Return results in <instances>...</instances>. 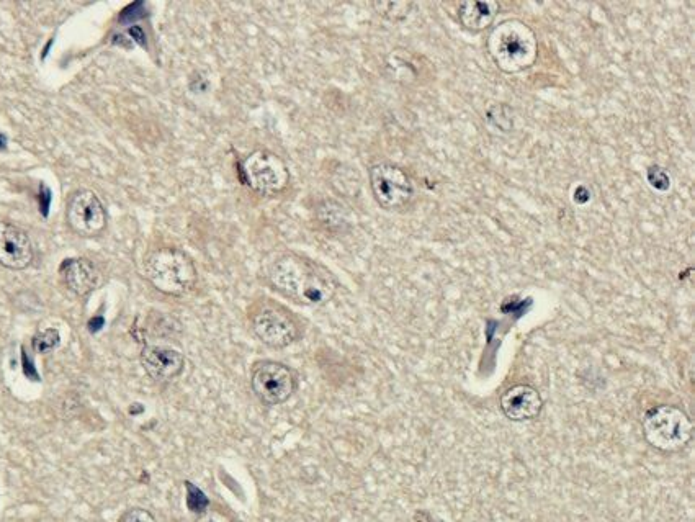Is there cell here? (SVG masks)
<instances>
[{
  "label": "cell",
  "mask_w": 695,
  "mask_h": 522,
  "mask_svg": "<svg viewBox=\"0 0 695 522\" xmlns=\"http://www.w3.org/2000/svg\"><path fill=\"white\" fill-rule=\"evenodd\" d=\"M295 370L275 360H259L252 367L251 388L257 400L267 406L287 403L296 392Z\"/></svg>",
  "instance_id": "obj_7"
},
{
  "label": "cell",
  "mask_w": 695,
  "mask_h": 522,
  "mask_svg": "<svg viewBox=\"0 0 695 522\" xmlns=\"http://www.w3.org/2000/svg\"><path fill=\"white\" fill-rule=\"evenodd\" d=\"M69 228L82 238H95L107 228L108 216L99 195L92 190H77L66 208Z\"/></svg>",
  "instance_id": "obj_9"
},
{
  "label": "cell",
  "mask_w": 695,
  "mask_h": 522,
  "mask_svg": "<svg viewBox=\"0 0 695 522\" xmlns=\"http://www.w3.org/2000/svg\"><path fill=\"white\" fill-rule=\"evenodd\" d=\"M144 275L156 290L184 297L197 285L198 272L192 257L177 248H159L144 261Z\"/></svg>",
  "instance_id": "obj_3"
},
{
  "label": "cell",
  "mask_w": 695,
  "mask_h": 522,
  "mask_svg": "<svg viewBox=\"0 0 695 522\" xmlns=\"http://www.w3.org/2000/svg\"><path fill=\"white\" fill-rule=\"evenodd\" d=\"M252 333L272 349H285L292 346L301 336V326L292 311L275 302H262L252 311Z\"/></svg>",
  "instance_id": "obj_5"
},
{
  "label": "cell",
  "mask_w": 695,
  "mask_h": 522,
  "mask_svg": "<svg viewBox=\"0 0 695 522\" xmlns=\"http://www.w3.org/2000/svg\"><path fill=\"white\" fill-rule=\"evenodd\" d=\"M32 262L33 244L27 231L0 221V264L10 270H23Z\"/></svg>",
  "instance_id": "obj_10"
},
{
  "label": "cell",
  "mask_w": 695,
  "mask_h": 522,
  "mask_svg": "<svg viewBox=\"0 0 695 522\" xmlns=\"http://www.w3.org/2000/svg\"><path fill=\"white\" fill-rule=\"evenodd\" d=\"M120 522H157L153 513H149L148 509L131 508L122 516Z\"/></svg>",
  "instance_id": "obj_17"
},
{
  "label": "cell",
  "mask_w": 695,
  "mask_h": 522,
  "mask_svg": "<svg viewBox=\"0 0 695 522\" xmlns=\"http://www.w3.org/2000/svg\"><path fill=\"white\" fill-rule=\"evenodd\" d=\"M195 522H233L228 514L223 513L220 509H207L205 513L198 514Z\"/></svg>",
  "instance_id": "obj_18"
},
{
  "label": "cell",
  "mask_w": 695,
  "mask_h": 522,
  "mask_svg": "<svg viewBox=\"0 0 695 522\" xmlns=\"http://www.w3.org/2000/svg\"><path fill=\"white\" fill-rule=\"evenodd\" d=\"M694 424L676 406H656L643 418V436L661 452H678L691 442Z\"/></svg>",
  "instance_id": "obj_4"
},
{
  "label": "cell",
  "mask_w": 695,
  "mask_h": 522,
  "mask_svg": "<svg viewBox=\"0 0 695 522\" xmlns=\"http://www.w3.org/2000/svg\"><path fill=\"white\" fill-rule=\"evenodd\" d=\"M187 485V490H189V508L192 509L193 513L202 514L208 509L207 496L203 495L202 491L198 490L197 486H193L192 483H185Z\"/></svg>",
  "instance_id": "obj_16"
},
{
  "label": "cell",
  "mask_w": 695,
  "mask_h": 522,
  "mask_svg": "<svg viewBox=\"0 0 695 522\" xmlns=\"http://www.w3.org/2000/svg\"><path fill=\"white\" fill-rule=\"evenodd\" d=\"M489 56L507 74L529 69L539 54V43L532 28L522 20L512 18L499 23L486 41Z\"/></svg>",
  "instance_id": "obj_2"
},
{
  "label": "cell",
  "mask_w": 695,
  "mask_h": 522,
  "mask_svg": "<svg viewBox=\"0 0 695 522\" xmlns=\"http://www.w3.org/2000/svg\"><path fill=\"white\" fill-rule=\"evenodd\" d=\"M243 176L252 192L261 197L282 194L292 179L287 162L269 149H257L244 159Z\"/></svg>",
  "instance_id": "obj_6"
},
{
  "label": "cell",
  "mask_w": 695,
  "mask_h": 522,
  "mask_svg": "<svg viewBox=\"0 0 695 522\" xmlns=\"http://www.w3.org/2000/svg\"><path fill=\"white\" fill-rule=\"evenodd\" d=\"M59 344H61V336H59L58 329L53 328L45 329V331L36 334L32 341L33 351L38 352V354L53 352L54 349H58Z\"/></svg>",
  "instance_id": "obj_15"
},
{
  "label": "cell",
  "mask_w": 695,
  "mask_h": 522,
  "mask_svg": "<svg viewBox=\"0 0 695 522\" xmlns=\"http://www.w3.org/2000/svg\"><path fill=\"white\" fill-rule=\"evenodd\" d=\"M269 282L288 300L313 308L331 302L337 290L336 277L328 267L295 252L282 254L272 262Z\"/></svg>",
  "instance_id": "obj_1"
},
{
  "label": "cell",
  "mask_w": 695,
  "mask_h": 522,
  "mask_svg": "<svg viewBox=\"0 0 695 522\" xmlns=\"http://www.w3.org/2000/svg\"><path fill=\"white\" fill-rule=\"evenodd\" d=\"M499 4L494 0H467L458 9V18L470 32H483L491 27L498 15Z\"/></svg>",
  "instance_id": "obj_14"
},
{
  "label": "cell",
  "mask_w": 695,
  "mask_h": 522,
  "mask_svg": "<svg viewBox=\"0 0 695 522\" xmlns=\"http://www.w3.org/2000/svg\"><path fill=\"white\" fill-rule=\"evenodd\" d=\"M139 360L144 372L157 383L172 382L185 369L184 354L172 347L146 346L141 351Z\"/></svg>",
  "instance_id": "obj_11"
},
{
  "label": "cell",
  "mask_w": 695,
  "mask_h": 522,
  "mask_svg": "<svg viewBox=\"0 0 695 522\" xmlns=\"http://www.w3.org/2000/svg\"><path fill=\"white\" fill-rule=\"evenodd\" d=\"M543 408V400L540 393L529 385H514L507 388L501 396V410L504 416L511 421H530L539 416Z\"/></svg>",
  "instance_id": "obj_12"
},
{
  "label": "cell",
  "mask_w": 695,
  "mask_h": 522,
  "mask_svg": "<svg viewBox=\"0 0 695 522\" xmlns=\"http://www.w3.org/2000/svg\"><path fill=\"white\" fill-rule=\"evenodd\" d=\"M59 272H61L64 285L77 297H86L94 292L95 288H99L100 280H102L100 270L86 257L66 259L61 264Z\"/></svg>",
  "instance_id": "obj_13"
},
{
  "label": "cell",
  "mask_w": 695,
  "mask_h": 522,
  "mask_svg": "<svg viewBox=\"0 0 695 522\" xmlns=\"http://www.w3.org/2000/svg\"><path fill=\"white\" fill-rule=\"evenodd\" d=\"M370 187L378 205L388 212L401 210L414 197L413 179L393 162H380L370 167Z\"/></svg>",
  "instance_id": "obj_8"
}]
</instances>
